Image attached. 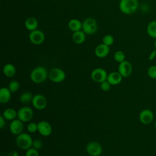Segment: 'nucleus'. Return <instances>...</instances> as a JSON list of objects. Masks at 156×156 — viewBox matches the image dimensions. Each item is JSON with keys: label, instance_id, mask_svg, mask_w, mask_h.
<instances>
[{"label": "nucleus", "instance_id": "obj_1", "mask_svg": "<svg viewBox=\"0 0 156 156\" xmlns=\"http://www.w3.org/2000/svg\"><path fill=\"white\" fill-rule=\"evenodd\" d=\"M48 71L43 66H37L32 69L30 77L31 80L35 83H40L46 80L48 77Z\"/></svg>", "mask_w": 156, "mask_h": 156}, {"label": "nucleus", "instance_id": "obj_2", "mask_svg": "<svg viewBox=\"0 0 156 156\" xmlns=\"http://www.w3.org/2000/svg\"><path fill=\"white\" fill-rule=\"evenodd\" d=\"M138 5V0H121L119 4V8L123 13L130 15L136 11Z\"/></svg>", "mask_w": 156, "mask_h": 156}, {"label": "nucleus", "instance_id": "obj_3", "mask_svg": "<svg viewBox=\"0 0 156 156\" xmlns=\"http://www.w3.org/2000/svg\"><path fill=\"white\" fill-rule=\"evenodd\" d=\"M16 143L18 147L23 150H27L32 147L33 140L31 136L27 133H21L17 135Z\"/></svg>", "mask_w": 156, "mask_h": 156}, {"label": "nucleus", "instance_id": "obj_4", "mask_svg": "<svg viewBox=\"0 0 156 156\" xmlns=\"http://www.w3.org/2000/svg\"><path fill=\"white\" fill-rule=\"evenodd\" d=\"M98 29V24L96 19L93 18H87L82 22V30L87 35L94 34Z\"/></svg>", "mask_w": 156, "mask_h": 156}, {"label": "nucleus", "instance_id": "obj_5", "mask_svg": "<svg viewBox=\"0 0 156 156\" xmlns=\"http://www.w3.org/2000/svg\"><path fill=\"white\" fill-rule=\"evenodd\" d=\"M48 77L52 82L60 83L65 80L66 74L62 69L59 68H53L49 70Z\"/></svg>", "mask_w": 156, "mask_h": 156}, {"label": "nucleus", "instance_id": "obj_6", "mask_svg": "<svg viewBox=\"0 0 156 156\" xmlns=\"http://www.w3.org/2000/svg\"><path fill=\"white\" fill-rule=\"evenodd\" d=\"M34 116L33 110L28 107L24 106L20 108L17 112V118L23 122H27L30 121Z\"/></svg>", "mask_w": 156, "mask_h": 156}, {"label": "nucleus", "instance_id": "obj_7", "mask_svg": "<svg viewBox=\"0 0 156 156\" xmlns=\"http://www.w3.org/2000/svg\"><path fill=\"white\" fill-rule=\"evenodd\" d=\"M108 74L106 71L101 68H97L93 69L91 73V79L97 83H101L107 79Z\"/></svg>", "mask_w": 156, "mask_h": 156}, {"label": "nucleus", "instance_id": "obj_8", "mask_svg": "<svg viewBox=\"0 0 156 156\" xmlns=\"http://www.w3.org/2000/svg\"><path fill=\"white\" fill-rule=\"evenodd\" d=\"M30 41L35 45H40L42 44L45 40L44 34L39 29L31 31L29 35Z\"/></svg>", "mask_w": 156, "mask_h": 156}, {"label": "nucleus", "instance_id": "obj_9", "mask_svg": "<svg viewBox=\"0 0 156 156\" xmlns=\"http://www.w3.org/2000/svg\"><path fill=\"white\" fill-rule=\"evenodd\" d=\"M87 152L91 156H99L102 152L101 145L96 141H91L86 146Z\"/></svg>", "mask_w": 156, "mask_h": 156}, {"label": "nucleus", "instance_id": "obj_10", "mask_svg": "<svg viewBox=\"0 0 156 156\" xmlns=\"http://www.w3.org/2000/svg\"><path fill=\"white\" fill-rule=\"evenodd\" d=\"M118 71L122 77H128L132 73V65L129 61L124 60L119 63Z\"/></svg>", "mask_w": 156, "mask_h": 156}, {"label": "nucleus", "instance_id": "obj_11", "mask_svg": "<svg viewBox=\"0 0 156 156\" xmlns=\"http://www.w3.org/2000/svg\"><path fill=\"white\" fill-rule=\"evenodd\" d=\"M32 104L35 108L37 110H43L46 107L47 100L43 94H37L33 97Z\"/></svg>", "mask_w": 156, "mask_h": 156}, {"label": "nucleus", "instance_id": "obj_12", "mask_svg": "<svg viewBox=\"0 0 156 156\" xmlns=\"http://www.w3.org/2000/svg\"><path fill=\"white\" fill-rule=\"evenodd\" d=\"M38 132L42 136H48L52 133V129L51 125L46 121H41L37 123Z\"/></svg>", "mask_w": 156, "mask_h": 156}, {"label": "nucleus", "instance_id": "obj_13", "mask_svg": "<svg viewBox=\"0 0 156 156\" xmlns=\"http://www.w3.org/2000/svg\"><path fill=\"white\" fill-rule=\"evenodd\" d=\"M23 122L19 119H15L12 120L9 126L10 132L15 135H18L19 134L21 133L24 129Z\"/></svg>", "mask_w": 156, "mask_h": 156}, {"label": "nucleus", "instance_id": "obj_14", "mask_svg": "<svg viewBox=\"0 0 156 156\" xmlns=\"http://www.w3.org/2000/svg\"><path fill=\"white\" fill-rule=\"evenodd\" d=\"M154 119V114L149 109H144L139 114V120L143 124H149Z\"/></svg>", "mask_w": 156, "mask_h": 156}, {"label": "nucleus", "instance_id": "obj_15", "mask_svg": "<svg viewBox=\"0 0 156 156\" xmlns=\"http://www.w3.org/2000/svg\"><path fill=\"white\" fill-rule=\"evenodd\" d=\"M110 52V46L101 43L96 46L94 49V54L99 58H104L107 57Z\"/></svg>", "mask_w": 156, "mask_h": 156}, {"label": "nucleus", "instance_id": "obj_16", "mask_svg": "<svg viewBox=\"0 0 156 156\" xmlns=\"http://www.w3.org/2000/svg\"><path fill=\"white\" fill-rule=\"evenodd\" d=\"M122 79V76L118 71H113L108 74L107 81L112 85H116L121 83Z\"/></svg>", "mask_w": 156, "mask_h": 156}, {"label": "nucleus", "instance_id": "obj_17", "mask_svg": "<svg viewBox=\"0 0 156 156\" xmlns=\"http://www.w3.org/2000/svg\"><path fill=\"white\" fill-rule=\"evenodd\" d=\"M85 34L82 30L74 32L72 35V40L73 42L77 44H82L86 38Z\"/></svg>", "mask_w": 156, "mask_h": 156}, {"label": "nucleus", "instance_id": "obj_18", "mask_svg": "<svg viewBox=\"0 0 156 156\" xmlns=\"http://www.w3.org/2000/svg\"><path fill=\"white\" fill-rule=\"evenodd\" d=\"M12 92L8 88L2 87L0 89V102L2 104L7 103L11 99Z\"/></svg>", "mask_w": 156, "mask_h": 156}, {"label": "nucleus", "instance_id": "obj_19", "mask_svg": "<svg viewBox=\"0 0 156 156\" xmlns=\"http://www.w3.org/2000/svg\"><path fill=\"white\" fill-rule=\"evenodd\" d=\"M38 21L34 17H29L24 21V26L27 30L29 31H33L37 29L38 27Z\"/></svg>", "mask_w": 156, "mask_h": 156}, {"label": "nucleus", "instance_id": "obj_20", "mask_svg": "<svg viewBox=\"0 0 156 156\" xmlns=\"http://www.w3.org/2000/svg\"><path fill=\"white\" fill-rule=\"evenodd\" d=\"M68 26L70 30L74 32L82 30V23H81L80 21L78 19L73 18L69 21L68 23Z\"/></svg>", "mask_w": 156, "mask_h": 156}, {"label": "nucleus", "instance_id": "obj_21", "mask_svg": "<svg viewBox=\"0 0 156 156\" xmlns=\"http://www.w3.org/2000/svg\"><path fill=\"white\" fill-rule=\"evenodd\" d=\"M2 71L6 77H12L16 74V68L12 63H7L4 66Z\"/></svg>", "mask_w": 156, "mask_h": 156}, {"label": "nucleus", "instance_id": "obj_22", "mask_svg": "<svg viewBox=\"0 0 156 156\" xmlns=\"http://www.w3.org/2000/svg\"><path fill=\"white\" fill-rule=\"evenodd\" d=\"M2 116L9 121H12L17 117V112L12 108H7L3 112Z\"/></svg>", "mask_w": 156, "mask_h": 156}, {"label": "nucleus", "instance_id": "obj_23", "mask_svg": "<svg viewBox=\"0 0 156 156\" xmlns=\"http://www.w3.org/2000/svg\"><path fill=\"white\" fill-rule=\"evenodd\" d=\"M146 32L150 37L154 39L156 38V21H152L147 24Z\"/></svg>", "mask_w": 156, "mask_h": 156}, {"label": "nucleus", "instance_id": "obj_24", "mask_svg": "<svg viewBox=\"0 0 156 156\" xmlns=\"http://www.w3.org/2000/svg\"><path fill=\"white\" fill-rule=\"evenodd\" d=\"M34 96L30 92H24L20 96V101L23 104H28L29 102H32Z\"/></svg>", "mask_w": 156, "mask_h": 156}, {"label": "nucleus", "instance_id": "obj_25", "mask_svg": "<svg viewBox=\"0 0 156 156\" xmlns=\"http://www.w3.org/2000/svg\"><path fill=\"white\" fill-rule=\"evenodd\" d=\"M113 57H114V60L116 62H118L119 63L126 60H125V58H126V55H125V54L123 51H117L115 52L114 54V55H113Z\"/></svg>", "mask_w": 156, "mask_h": 156}, {"label": "nucleus", "instance_id": "obj_26", "mask_svg": "<svg viewBox=\"0 0 156 156\" xmlns=\"http://www.w3.org/2000/svg\"><path fill=\"white\" fill-rule=\"evenodd\" d=\"M20 83L17 80H14L11 81L9 83V86H8V88L10 90V91L12 93H15L20 88Z\"/></svg>", "mask_w": 156, "mask_h": 156}, {"label": "nucleus", "instance_id": "obj_27", "mask_svg": "<svg viewBox=\"0 0 156 156\" xmlns=\"http://www.w3.org/2000/svg\"><path fill=\"white\" fill-rule=\"evenodd\" d=\"M114 43V38L110 34H106L102 38V43L110 46Z\"/></svg>", "mask_w": 156, "mask_h": 156}, {"label": "nucleus", "instance_id": "obj_28", "mask_svg": "<svg viewBox=\"0 0 156 156\" xmlns=\"http://www.w3.org/2000/svg\"><path fill=\"white\" fill-rule=\"evenodd\" d=\"M147 74L150 78L156 79V65L149 66L147 69Z\"/></svg>", "mask_w": 156, "mask_h": 156}, {"label": "nucleus", "instance_id": "obj_29", "mask_svg": "<svg viewBox=\"0 0 156 156\" xmlns=\"http://www.w3.org/2000/svg\"><path fill=\"white\" fill-rule=\"evenodd\" d=\"M27 130L29 133H34L38 131V125L35 122H29L27 126Z\"/></svg>", "mask_w": 156, "mask_h": 156}, {"label": "nucleus", "instance_id": "obj_30", "mask_svg": "<svg viewBox=\"0 0 156 156\" xmlns=\"http://www.w3.org/2000/svg\"><path fill=\"white\" fill-rule=\"evenodd\" d=\"M111 84L107 80H105L100 83V88L104 91H108L110 90Z\"/></svg>", "mask_w": 156, "mask_h": 156}, {"label": "nucleus", "instance_id": "obj_31", "mask_svg": "<svg viewBox=\"0 0 156 156\" xmlns=\"http://www.w3.org/2000/svg\"><path fill=\"white\" fill-rule=\"evenodd\" d=\"M26 156H39V154L37 149L32 147L26 150Z\"/></svg>", "mask_w": 156, "mask_h": 156}, {"label": "nucleus", "instance_id": "obj_32", "mask_svg": "<svg viewBox=\"0 0 156 156\" xmlns=\"http://www.w3.org/2000/svg\"><path fill=\"white\" fill-rule=\"evenodd\" d=\"M42 147H43V143L40 140L36 139L35 140H33L32 147L38 150V149H40Z\"/></svg>", "mask_w": 156, "mask_h": 156}, {"label": "nucleus", "instance_id": "obj_33", "mask_svg": "<svg viewBox=\"0 0 156 156\" xmlns=\"http://www.w3.org/2000/svg\"><path fill=\"white\" fill-rule=\"evenodd\" d=\"M5 118L2 115L0 116V129H2L5 126Z\"/></svg>", "mask_w": 156, "mask_h": 156}, {"label": "nucleus", "instance_id": "obj_34", "mask_svg": "<svg viewBox=\"0 0 156 156\" xmlns=\"http://www.w3.org/2000/svg\"><path fill=\"white\" fill-rule=\"evenodd\" d=\"M155 57H156V50L154 49L150 53L148 57V59L149 60H153Z\"/></svg>", "mask_w": 156, "mask_h": 156}, {"label": "nucleus", "instance_id": "obj_35", "mask_svg": "<svg viewBox=\"0 0 156 156\" xmlns=\"http://www.w3.org/2000/svg\"><path fill=\"white\" fill-rule=\"evenodd\" d=\"M9 156H19V154L17 151H12L11 152H10Z\"/></svg>", "mask_w": 156, "mask_h": 156}, {"label": "nucleus", "instance_id": "obj_36", "mask_svg": "<svg viewBox=\"0 0 156 156\" xmlns=\"http://www.w3.org/2000/svg\"><path fill=\"white\" fill-rule=\"evenodd\" d=\"M154 48H155V49L156 50V38L155 39V40H154Z\"/></svg>", "mask_w": 156, "mask_h": 156}, {"label": "nucleus", "instance_id": "obj_37", "mask_svg": "<svg viewBox=\"0 0 156 156\" xmlns=\"http://www.w3.org/2000/svg\"><path fill=\"white\" fill-rule=\"evenodd\" d=\"M154 126H155V128L156 129V121L155 122V124H154Z\"/></svg>", "mask_w": 156, "mask_h": 156}]
</instances>
